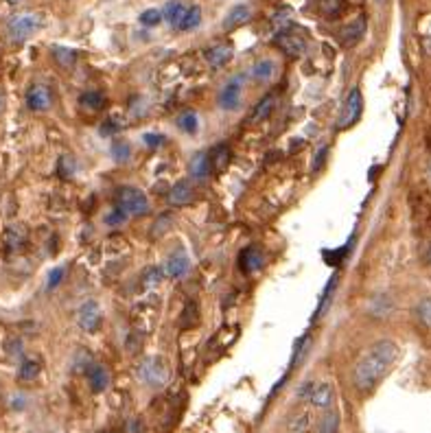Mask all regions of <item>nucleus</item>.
I'll list each match as a JSON object with an SVG mask.
<instances>
[{
	"instance_id": "nucleus-1",
	"label": "nucleus",
	"mask_w": 431,
	"mask_h": 433,
	"mask_svg": "<svg viewBox=\"0 0 431 433\" xmlns=\"http://www.w3.org/2000/svg\"><path fill=\"white\" fill-rule=\"evenodd\" d=\"M398 359V346L392 339H379L370 346L352 370V383L359 392H373L390 375Z\"/></svg>"
},
{
	"instance_id": "nucleus-2",
	"label": "nucleus",
	"mask_w": 431,
	"mask_h": 433,
	"mask_svg": "<svg viewBox=\"0 0 431 433\" xmlns=\"http://www.w3.org/2000/svg\"><path fill=\"white\" fill-rule=\"evenodd\" d=\"M116 206L123 208L129 217H143L149 213V199L136 186H118L116 190Z\"/></svg>"
},
{
	"instance_id": "nucleus-3",
	"label": "nucleus",
	"mask_w": 431,
	"mask_h": 433,
	"mask_svg": "<svg viewBox=\"0 0 431 433\" xmlns=\"http://www.w3.org/2000/svg\"><path fill=\"white\" fill-rule=\"evenodd\" d=\"M138 377L145 385L149 387H165L169 383V363L162 359V357H149L145 359L138 368Z\"/></svg>"
},
{
	"instance_id": "nucleus-4",
	"label": "nucleus",
	"mask_w": 431,
	"mask_h": 433,
	"mask_svg": "<svg viewBox=\"0 0 431 433\" xmlns=\"http://www.w3.org/2000/svg\"><path fill=\"white\" fill-rule=\"evenodd\" d=\"M42 26L40 13H20V16L11 18L7 24V33L13 42H24L31 38L38 28Z\"/></svg>"
},
{
	"instance_id": "nucleus-5",
	"label": "nucleus",
	"mask_w": 431,
	"mask_h": 433,
	"mask_svg": "<svg viewBox=\"0 0 431 433\" xmlns=\"http://www.w3.org/2000/svg\"><path fill=\"white\" fill-rule=\"evenodd\" d=\"M361 108H364V95L359 88H352V90L348 92L344 106H341L339 110V116H337V129H348L352 127L357 121H359L361 116Z\"/></svg>"
},
{
	"instance_id": "nucleus-6",
	"label": "nucleus",
	"mask_w": 431,
	"mask_h": 433,
	"mask_svg": "<svg viewBox=\"0 0 431 433\" xmlns=\"http://www.w3.org/2000/svg\"><path fill=\"white\" fill-rule=\"evenodd\" d=\"M26 106L31 112H47L53 106L51 88L44 83H33L26 90Z\"/></svg>"
},
{
	"instance_id": "nucleus-7",
	"label": "nucleus",
	"mask_w": 431,
	"mask_h": 433,
	"mask_svg": "<svg viewBox=\"0 0 431 433\" xmlns=\"http://www.w3.org/2000/svg\"><path fill=\"white\" fill-rule=\"evenodd\" d=\"M274 44L285 55H289V57H300L307 51L304 38H300L298 33H293V31H280V33H276L274 35Z\"/></svg>"
},
{
	"instance_id": "nucleus-8",
	"label": "nucleus",
	"mask_w": 431,
	"mask_h": 433,
	"mask_svg": "<svg viewBox=\"0 0 431 433\" xmlns=\"http://www.w3.org/2000/svg\"><path fill=\"white\" fill-rule=\"evenodd\" d=\"M77 322L86 333H97L101 326V307L95 300H88L79 307Z\"/></svg>"
},
{
	"instance_id": "nucleus-9",
	"label": "nucleus",
	"mask_w": 431,
	"mask_h": 433,
	"mask_svg": "<svg viewBox=\"0 0 431 433\" xmlns=\"http://www.w3.org/2000/svg\"><path fill=\"white\" fill-rule=\"evenodd\" d=\"M217 103H219V108L226 110V112H232V110L239 108V103H241V79H230L224 88H221Z\"/></svg>"
},
{
	"instance_id": "nucleus-10",
	"label": "nucleus",
	"mask_w": 431,
	"mask_h": 433,
	"mask_svg": "<svg viewBox=\"0 0 431 433\" xmlns=\"http://www.w3.org/2000/svg\"><path fill=\"white\" fill-rule=\"evenodd\" d=\"M364 33H366V18L359 16L357 20H352L350 24H346L344 28H341V33H339V44H341V47L350 49V47H355V44L364 38Z\"/></svg>"
},
{
	"instance_id": "nucleus-11",
	"label": "nucleus",
	"mask_w": 431,
	"mask_h": 433,
	"mask_svg": "<svg viewBox=\"0 0 431 433\" xmlns=\"http://www.w3.org/2000/svg\"><path fill=\"white\" fill-rule=\"evenodd\" d=\"M86 377H88V383H90V390H92L95 394H101V392L110 385V375H108V370L103 368L101 363H97V361H92L90 366H88Z\"/></svg>"
},
{
	"instance_id": "nucleus-12",
	"label": "nucleus",
	"mask_w": 431,
	"mask_h": 433,
	"mask_svg": "<svg viewBox=\"0 0 431 433\" xmlns=\"http://www.w3.org/2000/svg\"><path fill=\"white\" fill-rule=\"evenodd\" d=\"M261 267H263V254H261V250L254 247V245L245 247L241 252V256H239V270L250 276V274L259 272Z\"/></svg>"
},
{
	"instance_id": "nucleus-13",
	"label": "nucleus",
	"mask_w": 431,
	"mask_h": 433,
	"mask_svg": "<svg viewBox=\"0 0 431 433\" xmlns=\"http://www.w3.org/2000/svg\"><path fill=\"white\" fill-rule=\"evenodd\" d=\"M309 400H311V405L318 407V409H331V405H333V385L329 381L314 385V392H311Z\"/></svg>"
},
{
	"instance_id": "nucleus-14",
	"label": "nucleus",
	"mask_w": 431,
	"mask_h": 433,
	"mask_svg": "<svg viewBox=\"0 0 431 433\" xmlns=\"http://www.w3.org/2000/svg\"><path fill=\"white\" fill-rule=\"evenodd\" d=\"M165 272L169 278H182L188 272V254L184 250H175L167 259Z\"/></svg>"
},
{
	"instance_id": "nucleus-15",
	"label": "nucleus",
	"mask_w": 431,
	"mask_h": 433,
	"mask_svg": "<svg viewBox=\"0 0 431 433\" xmlns=\"http://www.w3.org/2000/svg\"><path fill=\"white\" fill-rule=\"evenodd\" d=\"M234 51L230 44H215L206 51V62L211 64V68H224L230 59H232Z\"/></svg>"
},
{
	"instance_id": "nucleus-16",
	"label": "nucleus",
	"mask_w": 431,
	"mask_h": 433,
	"mask_svg": "<svg viewBox=\"0 0 431 433\" xmlns=\"http://www.w3.org/2000/svg\"><path fill=\"white\" fill-rule=\"evenodd\" d=\"M252 20V9L247 5H236L230 9V13L224 20V28L226 31H232V28H239L243 24H247Z\"/></svg>"
},
{
	"instance_id": "nucleus-17",
	"label": "nucleus",
	"mask_w": 431,
	"mask_h": 433,
	"mask_svg": "<svg viewBox=\"0 0 431 433\" xmlns=\"http://www.w3.org/2000/svg\"><path fill=\"white\" fill-rule=\"evenodd\" d=\"M213 169V162H211V154L206 152H200L190 158V164H188V171L190 175L195 177V180H204V177H208V173H211Z\"/></svg>"
},
{
	"instance_id": "nucleus-18",
	"label": "nucleus",
	"mask_w": 431,
	"mask_h": 433,
	"mask_svg": "<svg viewBox=\"0 0 431 433\" xmlns=\"http://www.w3.org/2000/svg\"><path fill=\"white\" fill-rule=\"evenodd\" d=\"M169 202L173 206H188L195 202V190L188 182H177L171 190H169Z\"/></svg>"
},
{
	"instance_id": "nucleus-19",
	"label": "nucleus",
	"mask_w": 431,
	"mask_h": 433,
	"mask_svg": "<svg viewBox=\"0 0 431 433\" xmlns=\"http://www.w3.org/2000/svg\"><path fill=\"white\" fill-rule=\"evenodd\" d=\"M276 108V97L274 95H265L254 108H252L250 112V123H261L265 121V118H270L272 112Z\"/></svg>"
},
{
	"instance_id": "nucleus-20",
	"label": "nucleus",
	"mask_w": 431,
	"mask_h": 433,
	"mask_svg": "<svg viewBox=\"0 0 431 433\" xmlns=\"http://www.w3.org/2000/svg\"><path fill=\"white\" fill-rule=\"evenodd\" d=\"M188 7H184L180 0H169V3L165 5V9H162V16H165V20L169 24H173L177 28V24H180V20L184 18V13H186Z\"/></svg>"
},
{
	"instance_id": "nucleus-21",
	"label": "nucleus",
	"mask_w": 431,
	"mask_h": 433,
	"mask_svg": "<svg viewBox=\"0 0 431 433\" xmlns=\"http://www.w3.org/2000/svg\"><path fill=\"white\" fill-rule=\"evenodd\" d=\"M200 24H202V9L193 5L186 9L184 18L177 24V31H193V28H197Z\"/></svg>"
},
{
	"instance_id": "nucleus-22",
	"label": "nucleus",
	"mask_w": 431,
	"mask_h": 433,
	"mask_svg": "<svg viewBox=\"0 0 431 433\" xmlns=\"http://www.w3.org/2000/svg\"><path fill=\"white\" fill-rule=\"evenodd\" d=\"M173 226V215L171 213H162L156 221H154V226L149 230V236L154 238V241H158V238L165 236Z\"/></svg>"
},
{
	"instance_id": "nucleus-23",
	"label": "nucleus",
	"mask_w": 431,
	"mask_h": 433,
	"mask_svg": "<svg viewBox=\"0 0 431 433\" xmlns=\"http://www.w3.org/2000/svg\"><path fill=\"white\" fill-rule=\"evenodd\" d=\"M53 57L62 68H72L77 62V53L68 47H53Z\"/></svg>"
},
{
	"instance_id": "nucleus-24",
	"label": "nucleus",
	"mask_w": 431,
	"mask_h": 433,
	"mask_svg": "<svg viewBox=\"0 0 431 433\" xmlns=\"http://www.w3.org/2000/svg\"><path fill=\"white\" fill-rule=\"evenodd\" d=\"M230 149L226 147V145H219L215 152L211 154V162H213V169L215 171H226L228 169V164H230Z\"/></svg>"
},
{
	"instance_id": "nucleus-25",
	"label": "nucleus",
	"mask_w": 431,
	"mask_h": 433,
	"mask_svg": "<svg viewBox=\"0 0 431 433\" xmlns=\"http://www.w3.org/2000/svg\"><path fill=\"white\" fill-rule=\"evenodd\" d=\"M274 72H276V64L272 59H263V62L254 64V68H252V77L257 81H270L274 77Z\"/></svg>"
},
{
	"instance_id": "nucleus-26",
	"label": "nucleus",
	"mask_w": 431,
	"mask_h": 433,
	"mask_svg": "<svg viewBox=\"0 0 431 433\" xmlns=\"http://www.w3.org/2000/svg\"><path fill=\"white\" fill-rule=\"evenodd\" d=\"M197 125H200V118H197V112L193 110H184L180 116H177V127L186 133H195L197 131Z\"/></svg>"
},
{
	"instance_id": "nucleus-27",
	"label": "nucleus",
	"mask_w": 431,
	"mask_h": 433,
	"mask_svg": "<svg viewBox=\"0 0 431 433\" xmlns=\"http://www.w3.org/2000/svg\"><path fill=\"white\" fill-rule=\"evenodd\" d=\"M165 270H162V267H149V270H145L143 272V285H145V289H156L162 280H165Z\"/></svg>"
},
{
	"instance_id": "nucleus-28",
	"label": "nucleus",
	"mask_w": 431,
	"mask_h": 433,
	"mask_svg": "<svg viewBox=\"0 0 431 433\" xmlns=\"http://www.w3.org/2000/svg\"><path fill=\"white\" fill-rule=\"evenodd\" d=\"M318 433H339V414L335 409H326L320 420Z\"/></svg>"
},
{
	"instance_id": "nucleus-29",
	"label": "nucleus",
	"mask_w": 431,
	"mask_h": 433,
	"mask_svg": "<svg viewBox=\"0 0 431 433\" xmlns=\"http://www.w3.org/2000/svg\"><path fill=\"white\" fill-rule=\"evenodd\" d=\"M38 375H40V361L38 359H24L20 363V370H18L20 381H33Z\"/></svg>"
},
{
	"instance_id": "nucleus-30",
	"label": "nucleus",
	"mask_w": 431,
	"mask_h": 433,
	"mask_svg": "<svg viewBox=\"0 0 431 433\" xmlns=\"http://www.w3.org/2000/svg\"><path fill=\"white\" fill-rule=\"evenodd\" d=\"M129 156H131V147H129V142L123 140V138H116V140L112 142V158H114L118 164H123V162L129 160Z\"/></svg>"
},
{
	"instance_id": "nucleus-31",
	"label": "nucleus",
	"mask_w": 431,
	"mask_h": 433,
	"mask_svg": "<svg viewBox=\"0 0 431 433\" xmlns=\"http://www.w3.org/2000/svg\"><path fill=\"white\" fill-rule=\"evenodd\" d=\"M79 103L83 108H88V110H101L103 106H106V97H103L101 92H97V90H90V92L81 95Z\"/></svg>"
},
{
	"instance_id": "nucleus-32",
	"label": "nucleus",
	"mask_w": 431,
	"mask_h": 433,
	"mask_svg": "<svg viewBox=\"0 0 431 433\" xmlns=\"http://www.w3.org/2000/svg\"><path fill=\"white\" fill-rule=\"evenodd\" d=\"M316 5H318L320 13H324V16H329V18H335L337 13H341V9H344V0H316Z\"/></svg>"
},
{
	"instance_id": "nucleus-33",
	"label": "nucleus",
	"mask_w": 431,
	"mask_h": 433,
	"mask_svg": "<svg viewBox=\"0 0 431 433\" xmlns=\"http://www.w3.org/2000/svg\"><path fill=\"white\" fill-rule=\"evenodd\" d=\"M162 11H158V9H147V11H143L140 13V24H145V26H158L160 22H162Z\"/></svg>"
},
{
	"instance_id": "nucleus-34",
	"label": "nucleus",
	"mask_w": 431,
	"mask_h": 433,
	"mask_svg": "<svg viewBox=\"0 0 431 433\" xmlns=\"http://www.w3.org/2000/svg\"><path fill=\"white\" fill-rule=\"evenodd\" d=\"M129 215L123 211V208H118V206H114L112 211L106 215V223L108 226H121V223H125V219H127Z\"/></svg>"
},
{
	"instance_id": "nucleus-35",
	"label": "nucleus",
	"mask_w": 431,
	"mask_h": 433,
	"mask_svg": "<svg viewBox=\"0 0 431 433\" xmlns=\"http://www.w3.org/2000/svg\"><path fill=\"white\" fill-rule=\"evenodd\" d=\"M326 156H329V147H320L318 152H316V158H314V164H311V169L320 171L322 164L326 162Z\"/></svg>"
},
{
	"instance_id": "nucleus-36",
	"label": "nucleus",
	"mask_w": 431,
	"mask_h": 433,
	"mask_svg": "<svg viewBox=\"0 0 431 433\" xmlns=\"http://www.w3.org/2000/svg\"><path fill=\"white\" fill-rule=\"evenodd\" d=\"M145 145H149V147H160V145H165V136L162 133H145Z\"/></svg>"
},
{
	"instance_id": "nucleus-37",
	"label": "nucleus",
	"mask_w": 431,
	"mask_h": 433,
	"mask_svg": "<svg viewBox=\"0 0 431 433\" xmlns=\"http://www.w3.org/2000/svg\"><path fill=\"white\" fill-rule=\"evenodd\" d=\"M307 427H309V414L298 416V418H295V420H293V425H291V429H293L295 433H302Z\"/></svg>"
},
{
	"instance_id": "nucleus-38",
	"label": "nucleus",
	"mask_w": 431,
	"mask_h": 433,
	"mask_svg": "<svg viewBox=\"0 0 431 433\" xmlns=\"http://www.w3.org/2000/svg\"><path fill=\"white\" fill-rule=\"evenodd\" d=\"M418 316L423 318V322H425V324H429V326H431V300H425V302L418 307Z\"/></svg>"
},
{
	"instance_id": "nucleus-39",
	"label": "nucleus",
	"mask_w": 431,
	"mask_h": 433,
	"mask_svg": "<svg viewBox=\"0 0 431 433\" xmlns=\"http://www.w3.org/2000/svg\"><path fill=\"white\" fill-rule=\"evenodd\" d=\"M62 278H64V270H62V267H57V270H53V272L49 274V289H55Z\"/></svg>"
},
{
	"instance_id": "nucleus-40",
	"label": "nucleus",
	"mask_w": 431,
	"mask_h": 433,
	"mask_svg": "<svg viewBox=\"0 0 431 433\" xmlns=\"http://www.w3.org/2000/svg\"><path fill=\"white\" fill-rule=\"evenodd\" d=\"M423 47H425V51L431 55V38H425V40H423Z\"/></svg>"
},
{
	"instance_id": "nucleus-41",
	"label": "nucleus",
	"mask_w": 431,
	"mask_h": 433,
	"mask_svg": "<svg viewBox=\"0 0 431 433\" xmlns=\"http://www.w3.org/2000/svg\"><path fill=\"white\" fill-rule=\"evenodd\" d=\"M7 3H11V5H16V3H20V0H7Z\"/></svg>"
},
{
	"instance_id": "nucleus-42",
	"label": "nucleus",
	"mask_w": 431,
	"mask_h": 433,
	"mask_svg": "<svg viewBox=\"0 0 431 433\" xmlns=\"http://www.w3.org/2000/svg\"><path fill=\"white\" fill-rule=\"evenodd\" d=\"M0 110H3V95H0Z\"/></svg>"
},
{
	"instance_id": "nucleus-43",
	"label": "nucleus",
	"mask_w": 431,
	"mask_h": 433,
	"mask_svg": "<svg viewBox=\"0 0 431 433\" xmlns=\"http://www.w3.org/2000/svg\"><path fill=\"white\" fill-rule=\"evenodd\" d=\"M377 3H379V5H381V3H383V0H377Z\"/></svg>"
}]
</instances>
